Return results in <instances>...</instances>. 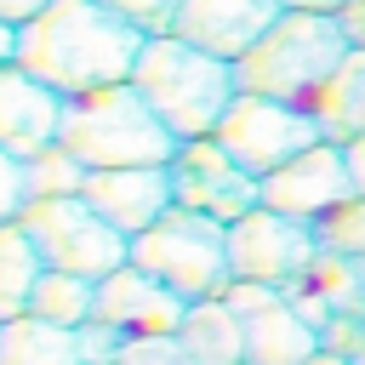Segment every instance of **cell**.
Returning <instances> with one entry per match:
<instances>
[{"mask_svg":"<svg viewBox=\"0 0 365 365\" xmlns=\"http://www.w3.org/2000/svg\"><path fill=\"white\" fill-rule=\"evenodd\" d=\"M148 34L103 0H51L17 29V63L63 97L131 80Z\"/></svg>","mask_w":365,"mask_h":365,"instance_id":"obj_1","label":"cell"},{"mask_svg":"<svg viewBox=\"0 0 365 365\" xmlns=\"http://www.w3.org/2000/svg\"><path fill=\"white\" fill-rule=\"evenodd\" d=\"M131 86L148 97V108L171 125V137H211L228 114V103L240 97V74L228 57L188 46L182 34H148Z\"/></svg>","mask_w":365,"mask_h":365,"instance_id":"obj_2","label":"cell"},{"mask_svg":"<svg viewBox=\"0 0 365 365\" xmlns=\"http://www.w3.org/2000/svg\"><path fill=\"white\" fill-rule=\"evenodd\" d=\"M68 154H80L91 171L108 165H165L177 154L171 125L148 108V97L120 80V86H97V91H74L63 103V137Z\"/></svg>","mask_w":365,"mask_h":365,"instance_id":"obj_3","label":"cell"},{"mask_svg":"<svg viewBox=\"0 0 365 365\" xmlns=\"http://www.w3.org/2000/svg\"><path fill=\"white\" fill-rule=\"evenodd\" d=\"M348 51H354V40H348L336 11H297V6H285L279 23L234 63V74H240V91L308 103L336 74V63Z\"/></svg>","mask_w":365,"mask_h":365,"instance_id":"obj_4","label":"cell"},{"mask_svg":"<svg viewBox=\"0 0 365 365\" xmlns=\"http://www.w3.org/2000/svg\"><path fill=\"white\" fill-rule=\"evenodd\" d=\"M131 262L148 268L154 279H165L182 302H205V297H222L234 268H228V222L205 217V211H188V205H171L154 228H143L131 240Z\"/></svg>","mask_w":365,"mask_h":365,"instance_id":"obj_5","label":"cell"},{"mask_svg":"<svg viewBox=\"0 0 365 365\" xmlns=\"http://www.w3.org/2000/svg\"><path fill=\"white\" fill-rule=\"evenodd\" d=\"M23 228L34 234L46 268H63V274L103 279V274H114V268L131 262V240H125L86 194H68V200H29V205H23Z\"/></svg>","mask_w":365,"mask_h":365,"instance_id":"obj_6","label":"cell"},{"mask_svg":"<svg viewBox=\"0 0 365 365\" xmlns=\"http://www.w3.org/2000/svg\"><path fill=\"white\" fill-rule=\"evenodd\" d=\"M211 137H217L251 177H268V171H279L285 160H297L302 148L325 143V131H319V120L308 114V103L257 97V91H240Z\"/></svg>","mask_w":365,"mask_h":365,"instance_id":"obj_7","label":"cell"},{"mask_svg":"<svg viewBox=\"0 0 365 365\" xmlns=\"http://www.w3.org/2000/svg\"><path fill=\"white\" fill-rule=\"evenodd\" d=\"M314 257H319V240H314V222H302V217L257 205L240 222H228V268H234V279L291 291L308 274Z\"/></svg>","mask_w":365,"mask_h":365,"instance_id":"obj_8","label":"cell"},{"mask_svg":"<svg viewBox=\"0 0 365 365\" xmlns=\"http://www.w3.org/2000/svg\"><path fill=\"white\" fill-rule=\"evenodd\" d=\"M171 194L188 211H205L217 222H240L245 211L262 205V177H251L217 137H182L177 154L165 160Z\"/></svg>","mask_w":365,"mask_h":365,"instance_id":"obj_9","label":"cell"},{"mask_svg":"<svg viewBox=\"0 0 365 365\" xmlns=\"http://www.w3.org/2000/svg\"><path fill=\"white\" fill-rule=\"evenodd\" d=\"M222 302L245 319V365H308L325 336L319 325L274 285H251V279H228Z\"/></svg>","mask_w":365,"mask_h":365,"instance_id":"obj_10","label":"cell"},{"mask_svg":"<svg viewBox=\"0 0 365 365\" xmlns=\"http://www.w3.org/2000/svg\"><path fill=\"white\" fill-rule=\"evenodd\" d=\"M348 194H359V188H354V171H348V148L342 143H314V148H302L297 160H285L279 171L262 177V205H274L285 217H302V222L325 217Z\"/></svg>","mask_w":365,"mask_h":365,"instance_id":"obj_11","label":"cell"},{"mask_svg":"<svg viewBox=\"0 0 365 365\" xmlns=\"http://www.w3.org/2000/svg\"><path fill=\"white\" fill-rule=\"evenodd\" d=\"M182 314H188V302H182L165 279H154L148 268H137V262H125V268H114V274L97 279V308H91V319L114 325V331L131 336V342H137V336H177Z\"/></svg>","mask_w":365,"mask_h":365,"instance_id":"obj_12","label":"cell"},{"mask_svg":"<svg viewBox=\"0 0 365 365\" xmlns=\"http://www.w3.org/2000/svg\"><path fill=\"white\" fill-rule=\"evenodd\" d=\"M63 91L46 86L40 74H29L23 63L0 68V154L11 160H34L63 137Z\"/></svg>","mask_w":365,"mask_h":365,"instance_id":"obj_13","label":"cell"},{"mask_svg":"<svg viewBox=\"0 0 365 365\" xmlns=\"http://www.w3.org/2000/svg\"><path fill=\"white\" fill-rule=\"evenodd\" d=\"M285 0H182L171 34H182L188 46H205L228 63H240L274 23H279Z\"/></svg>","mask_w":365,"mask_h":365,"instance_id":"obj_14","label":"cell"},{"mask_svg":"<svg viewBox=\"0 0 365 365\" xmlns=\"http://www.w3.org/2000/svg\"><path fill=\"white\" fill-rule=\"evenodd\" d=\"M80 194H86L125 240H137L143 228H154V222L177 205L165 165H108V171H91Z\"/></svg>","mask_w":365,"mask_h":365,"instance_id":"obj_15","label":"cell"},{"mask_svg":"<svg viewBox=\"0 0 365 365\" xmlns=\"http://www.w3.org/2000/svg\"><path fill=\"white\" fill-rule=\"evenodd\" d=\"M314 325L319 336L336 319H365V257H342V251H319L308 262V274L285 291Z\"/></svg>","mask_w":365,"mask_h":365,"instance_id":"obj_16","label":"cell"},{"mask_svg":"<svg viewBox=\"0 0 365 365\" xmlns=\"http://www.w3.org/2000/svg\"><path fill=\"white\" fill-rule=\"evenodd\" d=\"M177 342L188 348L194 365H245V319L222 297L188 302L182 325H177Z\"/></svg>","mask_w":365,"mask_h":365,"instance_id":"obj_17","label":"cell"},{"mask_svg":"<svg viewBox=\"0 0 365 365\" xmlns=\"http://www.w3.org/2000/svg\"><path fill=\"white\" fill-rule=\"evenodd\" d=\"M308 114L319 120L325 143H354V137H365V51H359V46H354V51L336 63V74L308 97Z\"/></svg>","mask_w":365,"mask_h":365,"instance_id":"obj_18","label":"cell"},{"mask_svg":"<svg viewBox=\"0 0 365 365\" xmlns=\"http://www.w3.org/2000/svg\"><path fill=\"white\" fill-rule=\"evenodd\" d=\"M0 365H86L80 331L51 325V319H0Z\"/></svg>","mask_w":365,"mask_h":365,"instance_id":"obj_19","label":"cell"},{"mask_svg":"<svg viewBox=\"0 0 365 365\" xmlns=\"http://www.w3.org/2000/svg\"><path fill=\"white\" fill-rule=\"evenodd\" d=\"M40 274H46V257H40L34 234L23 228V217L0 222V319H23L29 314Z\"/></svg>","mask_w":365,"mask_h":365,"instance_id":"obj_20","label":"cell"},{"mask_svg":"<svg viewBox=\"0 0 365 365\" xmlns=\"http://www.w3.org/2000/svg\"><path fill=\"white\" fill-rule=\"evenodd\" d=\"M91 308H97V279L63 274V268H46L40 285H34V302H29L34 319H51V325H68V331H80L91 319Z\"/></svg>","mask_w":365,"mask_h":365,"instance_id":"obj_21","label":"cell"},{"mask_svg":"<svg viewBox=\"0 0 365 365\" xmlns=\"http://www.w3.org/2000/svg\"><path fill=\"white\" fill-rule=\"evenodd\" d=\"M86 177H91V165L80 154H68L63 143H51L46 154L23 160V194L29 200H68V194L86 188Z\"/></svg>","mask_w":365,"mask_h":365,"instance_id":"obj_22","label":"cell"},{"mask_svg":"<svg viewBox=\"0 0 365 365\" xmlns=\"http://www.w3.org/2000/svg\"><path fill=\"white\" fill-rule=\"evenodd\" d=\"M314 240H319V251L365 257V194H348L342 205H331L325 217H314Z\"/></svg>","mask_w":365,"mask_h":365,"instance_id":"obj_23","label":"cell"},{"mask_svg":"<svg viewBox=\"0 0 365 365\" xmlns=\"http://www.w3.org/2000/svg\"><path fill=\"white\" fill-rule=\"evenodd\" d=\"M103 6H114L120 17H131L143 34H171V23L182 11V0H103Z\"/></svg>","mask_w":365,"mask_h":365,"instance_id":"obj_24","label":"cell"},{"mask_svg":"<svg viewBox=\"0 0 365 365\" xmlns=\"http://www.w3.org/2000/svg\"><path fill=\"white\" fill-rule=\"evenodd\" d=\"M114 365H194V359L177 336H137V342H125V354Z\"/></svg>","mask_w":365,"mask_h":365,"instance_id":"obj_25","label":"cell"},{"mask_svg":"<svg viewBox=\"0 0 365 365\" xmlns=\"http://www.w3.org/2000/svg\"><path fill=\"white\" fill-rule=\"evenodd\" d=\"M125 342H131V336H120V331L103 325V319H86V325H80V354H86V365H114V359L125 354Z\"/></svg>","mask_w":365,"mask_h":365,"instance_id":"obj_26","label":"cell"},{"mask_svg":"<svg viewBox=\"0 0 365 365\" xmlns=\"http://www.w3.org/2000/svg\"><path fill=\"white\" fill-rule=\"evenodd\" d=\"M23 205H29V194H23V160L0 154V222L23 217Z\"/></svg>","mask_w":365,"mask_h":365,"instance_id":"obj_27","label":"cell"},{"mask_svg":"<svg viewBox=\"0 0 365 365\" xmlns=\"http://www.w3.org/2000/svg\"><path fill=\"white\" fill-rule=\"evenodd\" d=\"M51 0H0V23H11V29H23L29 17H40Z\"/></svg>","mask_w":365,"mask_h":365,"instance_id":"obj_28","label":"cell"},{"mask_svg":"<svg viewBox=\"0 0 365 365\" xmlns=\"http://www.w3.org/2000/svg\"><path fill=\"white\" fill-rule=\"evenodd\" d=\"M336 17H342V29H348V40H354V46L365 51V0H348V6L336 11Z\"/></svg>","mask_w":365,"mask_h":365,"instance_id":"obj_29","label":"cell"},{"mask_svg":"<svg viewBox=\"0 0 365 365\" xmlns=\"http://www.w3.org/2000/svg\"><path fill=\"white\" fill-rule=\"evenodd\" d=\"M348 148V171H354V188L365 194V137H354V143H342Z\"/></svg>","mask_w":365,"mask_h":365,"instance_id":"obj_30","label":"cell"},{"mask_svg":"<svg viewBox=\"0 0 365 365\" xmlns=\"http://www.w3.org/2000/svg\"><path fill=\"white\" fill-rule=\"evenodd\" d=\"M6 63H17V29L11 23H0V68Z\"/></svg>","mask_w":365,"mask_h":365,"instance_id":"obj_31","label":"cell"},{"mask_svg":"<svg viewBox=\"0 0 365 365\" xmlns=\"http://www.w3.org/2000/svg\"><path fill=\"white\" fill-rule=\"evenodd\" d=\"M285 6H297V11H342L348 0H285Z\"/></svg>","mask_w":365,"mask_h":365,"instance_id":"obj_32","label":"cell"},{"mask_svg":"<svg viewBox=\"0 0 365 365\" xmlns=\"http://www.w3.org/2000/svg\"><path fill=\"white\" fill-rule=\"evenodd\" d=\"M308 365H354V359H348V354H336V348H319Z\"/></svg>","mask_w":365,"mask_h":365,"instance_id":"obj_33","label":"cell"},{"mask_svg":"<svg viewBox=\"0 0 365 365\" xmlns=\"http://www.w3.org/2000/svg\"><path fill=\"white\" fill-rule=\"evenodd\" d=\"M348 359H354V365H365V331L354 336V348H348Z\"/></svg>","mask_w":365,"mask_h":365,"instance_id":"obj_34","label":"cell"}]
</instances>
